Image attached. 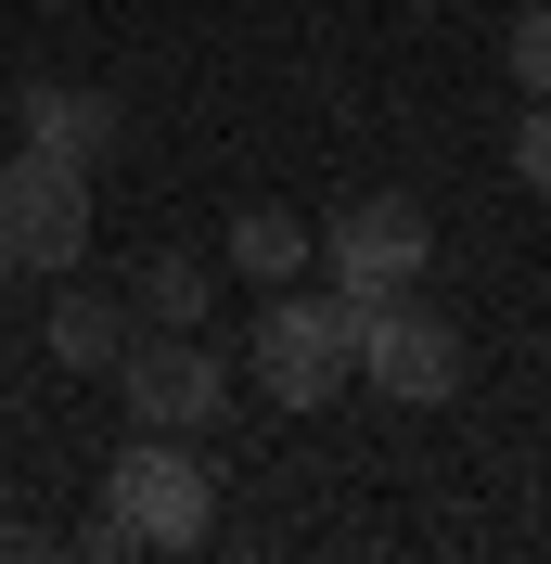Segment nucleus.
<instances>
[{
	"instance_id": "f03ea898",
	"label": "nucleus",
	"mask_w": 551,
	"mask_h": 564,
	"mask_svg": "<svg viewBox=\"0 0 551 564\" xmlns=\"http://www.w3.org/2000/svg\"><path fill=\"white\" fill-rule=\"evenodd\" d=\"M321 282H334L346 308H385V295H411L423 257H436V218L411 206V193H346L334 218H321Z\"/></svg>"
},
{
	"instance_id": "0eeeda50",
	"label": "nucleus",
	"mask_w": 551,
	"mask_h": 564,
	"mask_svg": "<svg viewBox=\"0 0 551 564\" xmlns=\"http://www.w3.org/2000/svg\"><path fill=\"white\" fill-rule=\"evenodd\" d=\"M26 141H39V154H77V167H104V154H116V90H77V77L26 90Z\"/></svg>"
},
{
	"instance_id": "ddd939ff",
	"label": "nucleus",
	"mask_w": 551,
	"mask_h": 564,
	"mask_svg": "<svg viewBox=\"0 0 551 564\" xmlns=\"http://www.w3.org/2000/svg\"><path fill=\"white\" fill-rule=\"evenodd\" d=\"M39 552V527H0V564H26Z\"/></svg>"
},
{
	"instance_id": "9b49d317",
	"label": "nucleus",
	"mask_w": 551,
	"mask_h": 564,
	"mask_svg": "<svg viewBox=\"0 0 551 564\" xmlns=\"http://www.w3.org/2000/svg\"><path fill=\"white\" fill-rule=\"evenodd\" d=\"M514 90H526V104L551 90V0H526V13H514Z\"/></svg>"
},
{
	"instance_id": "39448f33",
	"label": "nucleus",
	"mask_w": 551,
	"mask_h": 564,
	"mask_svg": "<svg viewBox=\"0 0 551 564\" xmlns=\"http://www.w3.org/2000/svg\"><path fill=\"white\" fill-rule=\"evenodd\" d=\"M359 386L398 398V411H436V398L462 386V334H449L423 295H385V308H359Z\"/></svg>"
},
{
	"instance_id": "6e6552de",
	"label": "nucleus",
	"mask_w": 551,
	"mask_h": 564,
	"mask_svg": "<svg viewBox=\"0 0 551 564\" xmlns=\"http://www.w3.org/2000/svg\"><path fill=\"white\" fill-rule=\"evenodd\" d=\"M129 334H141L129 295H65V308H52V359H65V372H116Z\"/></svg>"
},
{
	"instance_id": "9d476101",
	"label": "nucleus",
	"mask_w": 551,
	"mask_h": 564,
	"mask_svg": "<svg viewBox=\"0 0 551 564\" xmlns=\"http://www.w3.org/2000/svg\"><path fill=\"white\" fill-rule=\"evenodd\" d=\"M129 308H141V321H168V334H193V321L218 308V295H206V257H154V270L129 282Z\"/></svg>"
},
{
	"instance_id": "f8f14e48",
	"label": "nucleus",
	"mask_w": 551,
	"mask_h": 564,
	"mask_svg": "<svg viewBox=\"0 0 551 564\" xmlns=\"http://www.w3.org/2000/svg\"><path fill=\"white\" fill-rule=\"evenodd\" d=\"M514 180H526V193L551 206V90L526 104V129H514Z\"/></svg>"
},
{
	"instance_id": "423d86ee",
	"label": "nucleus",
	"mask_w": 551,
	"mask_h": 564,
	"mask_svg": "<svg viewBox=\"0 0 551 564\" xmlns=\"http://www.w3.org/2000/svg\"><path fill=\"white\" fill-rule=\"evenodd\" d=\"M116 386H129V423H141V436H206V423L231 411V372H218V347H193V334H168V321H154V347L129 334Z\"/></svg>"
},
{
	"instance_id": "7ed1b4c3",
	"label": "nucleus",
	"mask_w": 551,
	"mask_h": 564,
	"mask_svg": "<svg viewBox=\"0 0 551 564\" xmlns=\"http://www.w3.org/2000/svg\"><path fill=\"white\" fill-rule=\"evenodd\" d=\"M77 257H90V167L26 141V154L0 167V270L52 282V270H77Z\"/></svg>"
},
{
	"instance_id": "f257e3e1",
	"label": "nucleus",
	"mask_w": 551,
	"mask_h": 564,
	"mask_svg": "<svg viewBox=\"0 0 551 564\" xmlns=\"http://www.w3.org/2000/svg\"><path fill=\"white\" fill-rule=\"evenodd\" d=\"M206 539H218V475L180 436H129L104 462V527H90V552H206Z\"/></svg>"
},
{
	"instance_id": "1a4fd4ad",
	"label": "nucleus",
	"mask_w": 551,
	"mask_h": 564,
	"mask_svg": "<svg viewBox=\"0 0 551 564\" xmlns=\"http://www.w3.org/2000/svg\"><path fill=\"white\" fill-rule=\"evenodd\" d=\"M309 245H321V231H309L295 206H244V218H231V270H244V282H295Z\"/></svg>"
},
{
	"instance_id": "20e7f679",
	"label": "nucleus",
	"mask_w": 551,
	"mask_h": 564,
	"mask_svg": "<svg viewBox=\"0 0 551 564\" xmlns=\"http://www.w3.org/2000/svg\"><path fill=\"white\" fill-rule=\"evenodd\" d=\"M346 372H359V308H346V295H270V308H257V398L334 411Z\"/></svg>"
}]
</instances>
